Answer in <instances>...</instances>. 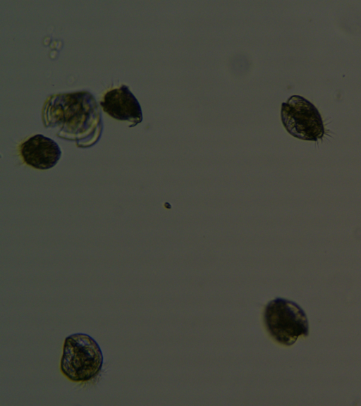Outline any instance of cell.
Segmentation results:
<instances>
[{
    "instance_id": "6da1fadb",
    "label": "cell",
    "mask_w": 361,
    "mask_h": 406,
    "mask_svg": "<svg viewBox=\"0 0 361 406\" xmlns=\"http://www.w3.org/2000/svg\"><path fill=\"white\" fill-rule=\"evenodd\" d=\"M42 118L45 126L59 129L58 136L75 140L81 147L94 144L102 130L99 108L94 96L86 91L49 97Z\"/></svg>"
},
{
    "instance_id": "7a4b0ae2",
    "label": "cell",
    "mask_w": 361,
    "mask_h": 406,
    "mask_svg": "<svg viewBox=\"0 0 361 406\" xmlns=\"http://www.w3.org/2000/svg\"><path fill=\"white\" fill-rule=\"evenodd\" d=\"M104 357L98 343L90 336L76 333L65 338L61 371L74 382L95 378L102 370Z\"/></svg>"
},
{
    "instance_id": "3957f363",
    "label": "cell",
    "mask_w": 361,
    "mask_h": 406,
    "mask_svg": "<svg viewBox=\"0 0 361 406\" xmlns=\"http://www.w3.org/2000/svg\"><path fill=\"white\" fill-rule=\"evenodd\" d=\"M264 322L269 335L283 345H292L298 338L309 334L305 312L297 303L286 299L276 298L267 304Z\"/></svg>"
},
{
    "instance_id": "277c9868",
    "label": "cell",
    "mask_w": 361,
    "mask_h": 406,
    "mask_svg": "<svg viewBox=\"0 0 361 406\" xmlns=\"http://www.w3.org/2000/svg\"><path fill=\"white\" fill-rule=\"evenodd\" d=\"M282 123L292 136L307 141H317L325 130L322 116L310 102L299 95H293L282 103Z\"/></svg>"
},
{
    "instance_id": "5b68a950",
    "label": "cell",
    "mask_w": 361,
    "mask_h": 406,
    "mask_svg": "<svg viewBox=\"0 0 361 406\" xmlns=\"http://www.w3.org/2000/svg\"><path fill=\"white\" fill-rule=\"evenodd\" d=\"M100 105L111 117L127 121L135 126L142 121L141 106L128 87L122 85L112 89L104 95Z\"/></svg>"
},
{
    "instance_id": "8992f818",
    "label": "cell",
    "mask_w": 361,
    "mask_h": 406,
    "mask_svg": "<svg viewBox=\"0 0 361 406\" xmlns=\"http://www.w3.org/2000/svg\"><path fill=\"white\" fill-rule=\"evenodd\" d=\"M23 161L37 169L54 167L60 159L61 151L58 144L43 135L37 134L25 140L20 148Z\"/></svg>"
}]
</instances>
